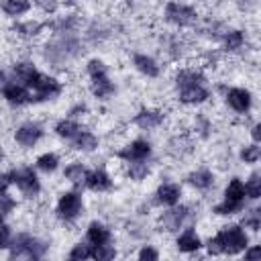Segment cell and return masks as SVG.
I'll return each instance as SVG.
<instances>
[{"mask_svg": "<svg viewBox=\"0 0 261 261\" xmlns=\"http://www.w3.org/2000/svg\"><path fill=\"white\" fill-rule=\"evenodd\" d=\"M181 198V188L177 184H161L155 192V202L161 206H175Z\"/></svg>", "mask_w": 261, "mask_h": 261, "instance_id": "cell-13", "label": "cell"}, {"mask_svg": "<svg viewBox=\"0 0 261 261\" xmlns=\"http://www.w3.org/2000/svg\"><path fill=\"white\" fill-rule=\"evenodd\" d=\"M2 218H4V214H2V212H0V222H2Z\"/></svg>", "mask_w": 261, "mask_h": 261, "instance_id": "cell-48", "label": "cell"}, {"mask_svg": "<svg viewBox=\"0 0 261 261\" xmlns=\"http://www.w3.org/2000/svg\"><path fill=\"white\" fill-rule=\"evenodd\" d=\"M0 94L6 102L14 104V106H22V104H29V88H24L22 84H18L16 80H8L2 88H0Z\"/></svg>", "mask_w": 261, "mask_h": 261, "instance_id": "cell-10", "label": "cell"}, {"mask_svg": "<svg viewBox=\"0 0 261 261\" xmlns=\"http://www.w3.org/2000/svg\"><path fill=\"white\" fill-rule=\"evenodd\" d=\"M14 208H16L14 198H10L6 192H0V212H2V214H8V212H12Z\"/></svg>", "mask_w": 261, "mask_h": 261, "instance_id": "cell-39", "label": "cell"}, {"mask_svg": "<svg viewBox=\"0 0 261 261\" xmlns=\"http://www.w3.org/2000/svg\"><path fill=\"white\" fill-rule=\"evenodd\" d=\"M6 82H8V75H6V71H4L2 67H0V88H2V86H4Z\"/></svg>", "mask_w": 261, "mask_h": 261, "instance_id": "cell-46", "label": "cell"}, {"mask_svg": "<svg viewBox=\"0 0 261 261\" xmlns=\"http://www.w3.org/2000/svg\"><path fill=\"white\" fill-rule=\"evenodd\" d=\"M16 31H18V35H22V37H33V35H37V33L41 31V24H39V22L29 20V22L18 24V27H16Z\"/></svg>", "mask_w": 261, "mask_h": 261, "instance_id": "cell-38", "label": "cell"}, {"mask_svg": "<svg viewBox=\"0 0 261 261\" xmlns=\"http://www.w3.org/2000/svg\"><path fill=\"white\" fill-rule=\"evenodd\" d=\"M10 241H12V232H10V226L0 222V249H8L10 247Z\"/></svg>", "mask_w": 261, "mask_h": 261, "instance_id": "cell-40", "label": "cell"}, {"mask_svg": "<svg viewBox=\"0 0 261 261\" xmlns=\"http://www.w3.org/2000/svg\"><path fill=\"white\" fill-rule=\"evenodd\" d=\"M82 206H84L82 194L71 190V192H63V194L59 196L57 206H55V212H57V216H59L61 220L71 222V220H75V218L80 216Z\"/></svg>", "mask_w": 261, "mask_h": 261, "instance_id": "cell-5", "label": "cell"}, {"mask_svg": "<svg viewBox=\"0 0 261 261\" xmlns=\"http://www.w3.org/2000/svg\"><path fill=\"white\" fill-rule=\"evenodd\" d=\"M57 165H59V157H57L55 153H43V155L37 157V167H39L41 171H45V173L55 171Z\"/></svg>", "mask_w": 261, "mask_h": 261, "instance_id": "cell-28", "label": "cell"}, {"mask_svg": "<svg viewBox=\"0 0 261 261\" xmlns=\"http://www.w3.org/2000/svg\"><path fill=\"white\" fill-rule=\"evenodd\" d=\"M27 88H29V104H37V102H45V100H53V98H57L59 94H61V84L55 80V77H51V75H45V73H41V71H37L33 77H31V82L27 84Z\"/></svg>", "mask_w": 261, "mask_h": 261, "instance_id": "cell-2", "label": "cell"}, {"mask_svg": "<svg viewBox=\"0 0 261 261\" xmlns=\"http://www.w3.org/2000/svg\"><path fill=\"white\" fill-rule=\"evenodd\" d=\"M251 137H253V143H259L261 141V124H255L251 128Z\"/></svg>", "mask_w": 261, "mask_h": 261, "instance_id": "cell-45", "label": "cell"}, {"mask_svg": "<svg viewBox=\"0 0 261 261\" xmlns=\"http://www.w3.org/2000/svg\"><path fill=\"white\" fill-rule=\"evenodd\" d=\"M71 145L77 149V151H94V149H98V137L94 135V133H90V130H82V133H77L73 139H71Z\"/></svg>", "mask_w": 261, "mask_h": 261, "instance_id": "cell-23", "label": "cell"}, {"mask_svg": "<svg viewBox=\"0 0 261 261\" xmlns=\"http://www.w3.org/2000/svg\"><path fill=\"white\" fill-rule=\"evenodd\" d=\"M179 90V102L181 104H190V106H196V104H202L210 98V92L204 88V84H198V86H186V88H177Z\"/></svg>", "mask_w": 261, "mask_h": 261, "instance_id": "cell-12", "label": "cell"}, {"mask_svg": "<svg viewBox=\"0 0 261 261\" xmlns=\"http://www.w3.org/2000/svg\"><path fill=\"white\" fill-rule=\"evenodd\" d=\"M86 175H88V169H86V165H82V163H69V165L65 167V171H63V177L69 179V181L75 184V186L84 184V181H86Z\"/></svg>", "mask_w": 261, "mask_h": 261, "instance_id": "cell-27", "label": "cell"}, {"mask_svg": "<svg viewBox=\"0 0 261 261\" xmlns=\"http://www.w3.org/2000/svg\"><path fill=\"white\" fill-rule=\"evenodd\" d=\"M86 188H90L92 192H108L112 188V179L104 169H92L86 175Z\"/></svg>", "mask_w": 261, "mask_h": 261, "instance_id": "cell-15", "label": "cell"}, {"mask_svg": "<svg viewBox=\"0 0 261 261\" xmlns=\"http://www.w3.org/2000/svg\"><path fill=\"white\" fill-rule=\"evenodd\" d=\"M8 173H10L12 184L22 192V196L35 198L41 192V184H39V177L33 171V167H18V169H12Z\"/></svg>", "mask_w": 261, "mask_h": 261, "instance_id": "cell-4", "label": "cell"}, {"mask_svg": "<svg viewBox=\"0 0 261 261\" xmlns=\"http://www.w3.org/2000/svg\"><path fill=\"white\" fill-rule=\"evenodd\" d=\"M163 118H165V114L161 110H147L145 108V110H141V112L135 114L133 122L139 128H143V130H151V128H157L163 122Z\"/></svg>", "mask_w": 261, "mask_h": 261, "instance_id": "cell-14", "label": "cell"}, {"mask_svg": "<svg viewBox=\"0 0 261 261\" xmlns=\"http://www.w3.org/2000/svg\"><path fill=\"white\" fill-rule=\"evenodd\" d=\"M245 184L239 179V177H232L224 190V200L226 202H232V204H239V206H245Z\"/></svg>", "mask_w": 261, "mask_h": 261, "instance_id": "cell-20", "label": "cell"}, {"mask_svg": "<svg viewBox=\"0 0 261 261\" xmlns=\"http://www.w3.org/2000/svg\"><path fill=\"white\" fill-rule=\"evenodd\" d=\"M133 65H135L143 75H147V77H157V75H159V65H157V61H155L153 57L145 55V53L133 55Z\"/></svg>", "mask_w": 261, "mask_h": 261, "instance_id": "cell-19", "label": "cell"}, {"mask_svg": "<svg viewBox=\"0 0 261 261\" xmlns=\"http://www.w3.org/2000/svg\"><path fill=\"white\" fill-rule=\"evenodd\" d=\"M86 69H88V75H90V77L108 73V67H106V63H104L102 59H90L88 65H86Z\"/></svg>", "mask_w": 261, "mask_h": 261, "instance_id": "cell-37", "label": "cell"}, {"mask_svg": "<svg viewBox=\"0 0 261 261\" xmlns=\"http://www.w3.org/2000/svg\"><path fill=\"white\" fill-rule=\"evenodd\" d=\"M126 175L130 179H135V181H141V179H145L149 175V165L145 161H133V163H128Z\"/></svg>", "mask_w": 261, "mask_h": 261, "instance_id": "cell-30", "label": "cell"}, {"mask_svg": "<svg viewBox=\"0 0 261 261\" xmlns=\"http://www.w3.org/2000/svg\"><path fill=\"white\" fill-rule=\"evenodd\" d=\"M84 130V126L80 124V122H75V120H71V118H63V120H59L57 124H55V133H57V137H61V139H67V141H71L77 133H82Z\"/></svg>", "mask_w": 261, "mask_h": 261, "instance_id": "cell-24", "label": "cell"}, {"mask_svg": "<svg viewBox=\"0 0 261 261\" xmlns=\"http://www.w3.org/2000/svg\"><path fill=\"white\" fill-rule=\"evenodd\" d=\"M243 43H245L243 31H228L224 35V49L226 51H237V49L243 47Z\"/></svg>", "mask_w": 261, "mask_h": 261, "instance_id": "cell-29", "label": "cell"}, {"mask_svg": "<svg viewBox=\"0 0 261 261\" xmlns=\"http://www.w3.org/2000/svg\"><path fill=\"white\" fill-rule=\"evenodd\" d=\"M226 104L230 110L239 112V114H245L251 110V104H253V98H251V92L245 90V88H230L226 92Z\"/></svg>", "mask_w": 261, "mask_h": 261, "instance_id": "cell-11", "label": "cell"}, {"mask_svg": "<svg viewBox=\"0 0 261 261\" xmlns=\"http://www.w3.org/2000/svg\"><path fill=\"white\" fill-rule=\"evenodd\" d=\"M175 245H177V249H179L181 253H196V251L202 247V241H200V237L196 234L194 228H186V230L177 237Z\"/></svg>", "mask_w": 261, "mask_h": 261, "instance_id": "cell-18", "label": "cell"}, {"mask_svg": "<svg viewBox=\"0 0 261 261\" xmlns=\"http://www.w3.org/2000/svg\"><path fill=\"white\" fill-rule=\"evenodd\" d=\"M243 208H245V206H239V204H232V202L222 200L220 204H216V206L212 208V212L218 214V216H228V214H237V212H241Z\"/></svg>", "mask_w": 261, "mask_h": 261, "instance_id": "cell-35", "label": "cell"}, {"mask_svg": "<svg viewBox=\"0 0 261 261\" xmlns=\"http://www.w3.org/2000/svg\"><path fill=\"white\" fill-rule=\"evenodd\" d=\"M249 247L247 232L239 224L222 226L212 239H208L206 249L210 255H237Z\"/></svg>", "mask_w": 261, "mask_h": 261, "instance_id": "cell-1", "label": "cell"}, {"mask_svg": "<svg viewBox=\"0 0 261 261\" xmlns=\"http://www.w3.org/2000/svg\"><path fill=\"white\" fill-rule=\"evenodd\" d=\"M92 251L94 247L90 243H77L69 251V259H92Z\"/></svg>", "mask_w": 261, "mask_h": 261, "instance_id": "cell-32", "label": "cell"}, {"mask_svg": "<svg viewBox=\"0 0 261 261\" xmlns=\"http://www.w3.org/2000/svg\"><path fill=\"white\" fill-rule=\"evenodd\" d=\"M245 194L247 198L251 200H257L261 196V175L259 173H253L247 181H245Z\"/></svg>", "mask_w": 261, "mask_h": 261, "instance_id": "cell-31", "label": "cell"}, {"mask_svg": "<svg viewBox=\"0 0 261 261\" xmlns=\"http://www.w3.org/2000/svg\"><path fill=\"white\" fill-rule=\"evenodd\" d=\"M259 157H261L259 143L247 145V147H243V151H241V159H243L245 163H257V161H259Z\"/></svg>", "mask_w": 261, "mask_h": 261, "instance_id": "cell-34", "label": "cell"}, {"mask_svg": "<svg viewBox=\"0 0 261 261\" xmlns=\"http://www.w3.org/2000/svg\"><path fill=\"white\" fill-rule=\"evenodd\" d=\"M116 257V249L112 245H98L94 247L92 251V259H98V261H106V259H114Z\"/></svg>", "mask_w": 261, "mask_h": 261, "instance_id": "cell-33", "label": "cell"}, {"mask_svg": "<svg viewBox=\"0 0 261 261\" xmlns=\"http://www.w3.org/2000/svg\"><path fill=\"white\" fill-rule=\"evenodd\" d=\"M2 157H4V153H2V149H0V161H2Z\"/></svg>", "mask_w": 261, "mask_h": 261, "instance_id": "cell-47", "label": "cell"}, {"mask_svg": "<svg viewBox=\"0 0 261 261\" xmlns=\"http://www.w3.org/2000/svg\"><path fill=\"white\" fill-rule=\"evenodd\" d=\"M86 241H88L92 247L106 245V243H110V230H108L102 222L94 220V222H90L88 228H86Z\"/></svg>", "mask_w": 261, "mask_h": 261, "instance_id": "cell-17", "label": "cell"}, {"mask_svg": "<svg viewBox=\"0 0 261 261\" xmlns=\"http://www.w3.org/2000/svg\"><path fill=\"white\" fill-rule=\"evenodd\" d=\"M139 259L141 261H157L159 259V253L153 249V247H143L139 251Z\"/></svg>", "mask_w": 261, "mask_h": 261, "instance_id": "cell-41", "label": "cell"}, {"mask_svg": "<svg viewBox=\"0 0 261 261\" xmlns=\"http://www.w3.org/2000/svg\"><path fill=\"white\" fill-rule=\"evenodd\" d=\"M188 216H190V210L186 206H177V204L169 206V210L159 216V226H161V230H167V232L177 230Z\"/></svg>", "mask_w": 261, "mask_h": 261, "instance_id": "cell-9", "label": "cell"}, {"mask_svg": "<svg viewBox=\"0 0 261 261\" xmlns=\"http://www.w3.org/2000/svg\"><path fill=\"white\" fill-rule=\"evenodd\" d=\"M261 255V249L259 247H251V249H245V259H257Z\"/></svg>", "mask_w": 261, "mask_h": 261, "instance_id": "cell-44", "label": "cell"}, {"mask_svg": "<svg viewBox=\"0 0 261 261\" xmlns=\"http://www.w3.org/2000/svg\"><path fill=\"white\" fill-rule=\"evenodd\" d=\"M37 71H39V69H37L31 61H18V63H14V67H12V73H14L16 82L22 84L24 88H27V84L31 82V77H33Z\"/></svg>", "mask_w": 261, "mask_h": 261, "instance_id": "cell-25", "label": "cell"}, {"mask_svg": "<svg viewBox=\"0 0 261 261\" xmlns=\"http://www.w3.org/2000/svg\"><path fill=\"white\" fill-rule=\"evenodd\" d=\"M151 155V143L145 141V139H137L133 143H128L126 147H122L116 157L126 161V163H133V161H147V157Z\"/></svg>", "mask_w": 261, "mask_h": 261, "instance_id": "cell-7", "label": "cell"}, {"mask_svg": "<svg viewBox=\"0 0 261 261\" xmlns=\"http://www.w3.org/2000/svg\"><path fill=\"white\" fill-rule=\"evenodd\" d=\"M243 226H245V228H251V230H259V228H261V208H253V210L245 216Z\"/></svg>", "mask_w": 261, "mask_h": 261, "instance_id": "cell-36", "label": "cell"}, {"mask_svg": "<svg viewBox=\"0 0 261 261\" xmlns=\"http://www.w3.org/2000/svg\"><path fill=\"white\" fill-rule=\"evenodd\" d=\"M165 20L177 27H192L198 20V12L188 6V4H179V2H167L165 6Z\"/></svg>", "mask_w": 261, "mask_h": 261, "instance_id": "cell-6", "label": "cell"}, {"mask_svg": "<svg viewBox=\"0 0 261 261\" xmlns=\"http://www.w3.org/2000/svg\"><path fill=\"white\" fill-rule=\"evenodd\" d=\"M41 6H43V10L45 12H53L55 8H57V4H55V0H37Z\"/></svg>", "mask_w": 261, "mask_h": 261, "instance_id": "cell-43", "label": "cell"}, {"mask_svg": "<svg viewBox=\"0 0 261 261\" xmlns=\"http://www.w3.org/2000/svg\"><path fill=\"white\" fill-rule=\"evenodd\" d=\"M41 139H43V128H41V124H37V122H24V124H20V126L14 130V141H16L20 147H24V149L35 147Z\"/></svg>", "mask_w": 261, "mask_h": 261, "instance_id": "cell-8", "label": "cell"}, {"mask_svg": "<svg viewBox=\"0 0 261 261\" xmlns=\"http://www.w3.org/2000/svg\"><path fill=\"white\" fill-rule=\"evenodd\" d=\"M188 184L194 186L196 190H208L214 184V173L210 169H196L188 175Z\"/></svg>", "mask_w": 261, "mask_h": 261, "instance_id": "cell-22", "label": "cell"}, {"mask_svg": "<svg viewBox=\"0 0 261 261\" xmlns=\"http://www.w3.org/2000/svg\"><path fill=\"white\" fill-rule=\"evenodd\" d=\"M206 77L202 71L198 69H179L175 73V86L177 88H186V86H198V84H204Z\"/></svg>", "mask_w": 261, "mask_h": 261, "instance_id": "cell-21", "label": "cell"}, {"mask_svg": "<svg viewBox=\"0 0 261 261\" xmlns=\"http://www.w3.org/2000/svg\"><path fill=\"white\" fill-rule=\"evenodd\" d=\"M10 184H12V179H10V173H0V192H6Z\"/></svg>", "mask_w": 261, "mask_h": 261, "instance_id": "cell-42", "label": "cell"}, {"mask_svg": "<svg viewBox=\"0 0 261 261\" xmlns=\"http://www.w3.org/2000/svg\"><path fill=\"white\" fill-rule=\"evenodd\" d=\"M90 80H92L90 90H92V94H94L98 100H108V98L116 92V86L110 82L108 73H104V75H96V77H90Z\"/></svg>", "mask_w": 261, "mask_h": 261, "instance_id": "cell-16", "label": "cell"}, {"mask_svg": "<svg viewBox=\"0 0 261 261\" xmlns=\"http://www.w3.org/2000/svg\"><path fill=\"white\" fill-rule=\"evenodd\" d=\"M10 257H29V259H41L47 251V245L43 241H39L33 234L20 232L10 241Z\"/></svg>", "mask_w": 261, "mask_h": 261, "instance_id": "cell-3", "label": "cell"}, {"mask_svg": "<svg viewBox=\"0 0 261 261\" xmlns=\"http://www.w3.org/2000/svg\"><path fill=\"white\" fill-rule=\"evenodd\" d=\"M0 8L8 16H22L24 12L31 10L29 0H0Z\"/></svg>", "mask_w": 261, "mask_h": 261, "instance_id": "cell-26", "label": "cell"}]
</instances>
